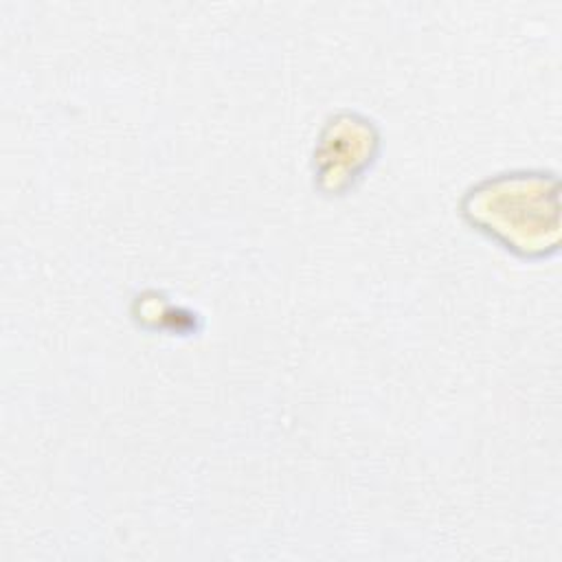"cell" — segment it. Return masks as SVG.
<instances>
[{
    "label": "cell",
    "instance_id": "cell-3",
    "mask_svg": "<svg viewBox=\"0 0 562 562\" xmlns=\"http://www.w3.org/2000/svg\"><path fill=\"white\" fill-rule=\"evenodd\" d=\"M132 318L143 329H162L171 334H191L200 327V316L193 310L176 305L158 290H143L132 301Z\"/></svg>",
    "mask_w": 562,
    "mask_h": 562
},
{
    "label": "cell",
    "instance_id": "cell-1",
    "mask_svg": "<svg viewBox=\"0 0 562 562\" xmlns=\"http://www.w3.org/2000/svg\"><path fill=\"white\" fill-rule=\"evenodd\" d=\"M459 215L481 235L520 259L560 250V178L549 169H512L472 182Z\"/></svg>",
    "mask_w": 562,
    "mask_h": 562
},
{
    "label": "cell",
    "instance_id": "cell-2",
    "mask_svg": "<svg viewBox=\"0 0 562 562\" xmlns=\"http://www.w3.org/2000/svg\"><path fill=\"white\" fill-rule=\"evenodd\" d=\"M382 136L373 119L356 110L331 112L312 149V182L325 198L347 195L375 165Z\"/></svg>",
    "mask_w": 562,
    "mask_h": 562
}]
</instances>
